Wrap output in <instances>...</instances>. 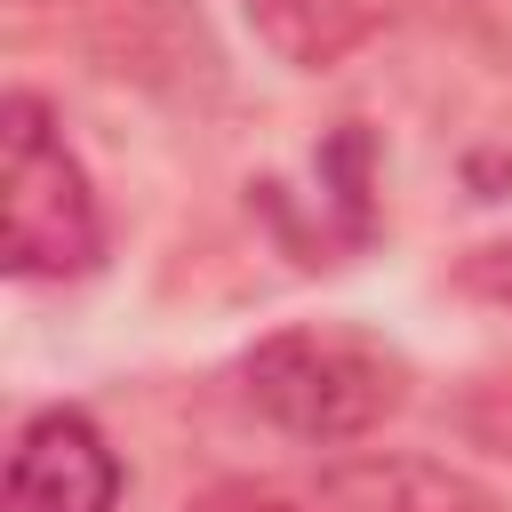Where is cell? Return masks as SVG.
<instances>
[{"label": "cell", "mask_w": 512, "mask_h": 512, "mask_svg": "<svg viewBox=\"0 0 512 512\" xmlns=\"http://www.w3.org/2000/svg\"><path fill=\"white\" fill-rule=\"evenodd\" d=\"M240 400L304 440V448H352L368 432H384L400 408H408V352L360 320H296V328H272L240 352Z\"/></svg>", "instance_id": "6da1fadb"}, {"label": "cell", "mask_w": 512, "mask_h": 512, "mask_svg": "<svg viewBox=\"0 0 512 512\" xmlns=\"http://www.w3.org/2000/svg\"><path fill=\"white\" fill-rule=\"evenodd\" d=\"M0 176H8V272L16 280H88L104 264V200L64 144L48 96L8 88L0 104Z\"/></svg>", "instance_id": "7a4b0ae2"}, {"label": "cell", "mask_w": 512, "mask_h": 512, "mask_svg": "<svg viewBox=\"0 0 512 512\" xmlns=\"http://www.w3.org/2000/svg\"><path fill=\"white\" fill-rule=\"evenodd\" d=\"M272 232L296 248V264H344L352 248H368L376 232V144L344 120L320 152H312V192L288 184H256Z\"/></svg>", "instance_id": "3957f363"}, {"label": "cell", "mask_w": 512, "mask_h": 512, "mask_svg": "<svg viewBox=\"0 0 512 512\" xmlns=\"http://www.w3.org/2000/svg\"><path fill=\"white\" fill-rule=\"evenodd\" d=\"M8 512H120V456L80 408H32L8 440Z\"/></svg>", "instance_id": "277c9868"}, {"label": "cell", "mask_w": 512, "mask_h": 512, "mask_svg": "<svg viewBox=\"0 0 512 512\" xmlns=\"http://www.w3.org/2000/svg\"><path fill=\"white\" fill-rule=\"evenodd\" d=\"M320 504L328 512H512L504 488H488L480 472L448 456H416V448H368V456L328 464Z\"/></svg>", "instance_id": "5b68a950"}, {"label": "cell", "mask_w": 512, "mask_h": 512, "mask_svg": "<svg viewBox=\"0 0 512 512\" xmlns=\"http://www.w3.org/2000/svg\"><path fill=\"white\" fill-rule=\"evenodd\" d=\"M240 16L288 72H328L392 24V0H240Z\"/></svg>", "instance_id": "8992f818"}, {"label": "cell", "mask_w": 512, "mask_h": 512, "mask_svg": "<svg viewBox=\"0 0 512 512\" xmlns=\"http://www.w3.org/2000/svg\"><path fill=\"white\" fill-rule=\"evenodd\" d=\"M184 512H312V504H296V496H280V488H256V480H216V488H200Z\"/></svg>", "instance_id": "52a82bcc"}, {"label": "cell", "mask_w": 512, "mask_h": 512, "mask_svg": "<svg viewBox=\"0 0 512 512\" xmlns=\"http://www.w3.org/2000/svg\"><path fill=\"white\" fill-rule=\"evenodd\" d=\"M456 280H464L472 296H488V304H512V232L488 240V248H472V256L456 264Z\"/></svg>", "instance_id": "ba28073f"}]
</instances>
